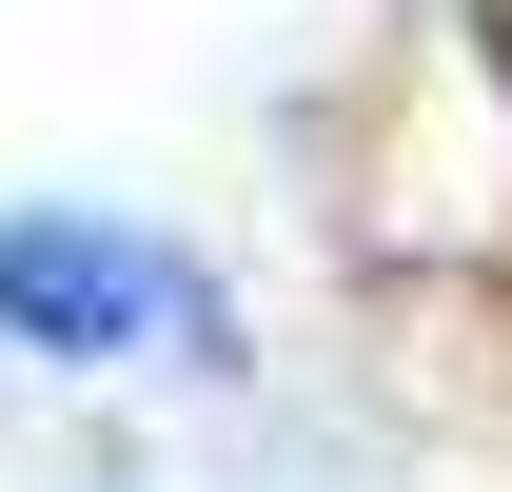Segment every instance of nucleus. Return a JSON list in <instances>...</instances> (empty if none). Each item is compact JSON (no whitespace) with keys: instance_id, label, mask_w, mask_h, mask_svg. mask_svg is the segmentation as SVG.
Here are the masks:
<instances>
[{"instance_id":"f257e3e1","label":"nucleus","mask_w":512,"mask_h":492,"mask_svg":"<svg viewBox=\"0 0 512 492\" xmlns=\"http://www.w3.org/2000/svg\"><path fill=\"white\" fill-rule=\"evenodd\" d=\"M0 335L60 374H197L237 315H217L197 256L119 237V217H0Z\"/></svg>"}]
</instances>
